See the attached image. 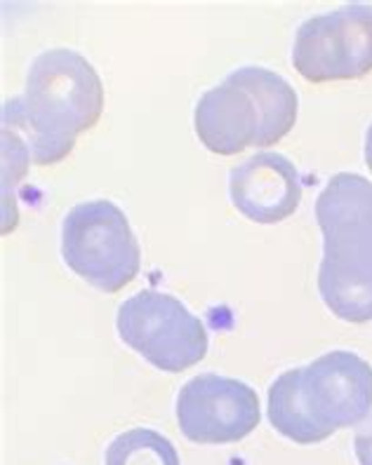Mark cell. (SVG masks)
I'll list each match as a JSON object with an SVG mask.
<instances>
[{
    "mask_svg": "<svg viewBox=\"0 0 372 465\" xmlns=\"http://www.w3.org/2000/svg\"><path fill=\"white\" fill-rule=\"evenodd\" d=\"M104 85L83 54L55 47L31 62L22 97L3 104V130L26 143L31 163L52 165L71 153L78 134L97 125Z\"/></svg>",
    "mask_w": 372,
    "mask_h": 465,
    "instance_id": "1",
    "label": "cell"
},
{
    "mask_svg": "<svg viewBox=\"0 0 372 465\" xmlns=\"http://www.w3.org/2000/svg\"><path fill=\"white\" fill-rule=\"evenodd\" d=\"M372 409V367L351 351H332L283 371L269 386V420L297 444H318L358 426Z\"/></svg>",
    "mask_w": 372,
    "mask_h": 465,
    "instance_id": "2",
    "label": "cell"
},
{
    "mask_svg": "<svg viewBox=\"0 0 372 465\" xmlns=\"http://www.w3.org/2000/svg\"><path fill=\"white\" fill-rule=\"evenodd\" d=\"M323 232L318 292L339 320H372V183L354 172L330 176L316 198Z\"/></svg>",
    "mask_w": 372,
    "mask_h": 465,
    "instance_id": "3",
    "label": "cell"
},
{
    "mask_svg": "<svg viewBox=\"0 0 372 465\" xmlns=\"http://www.w3.org/2000/svg\"><path fill=\"white\" fill-rule=\"evenodd\" d=\"M297 92L281 74L243 66L198 99L194 127L212 153L236 155L281 142L297 123Z\"/></svg>",
    "mask_w": 372,
    "mask_h": 465,
    "instance_id": "4",
    "label": "cell"
},
{
    "mask_svg": "<svg viewBox=\"0 0 372 465\" xmlns=\"http://www.w3.org/2000/svg\"><path fill=\"white\" fill-rule=\"evenodd\" d=\"M62 256L75 275L106 294L121 292L142 268L137 235L111 200L71 207L62 223Z\"/></svg>",
    "mask_w": 372,
    "mask_h": 465,
    "instance_id": "5",
    "label": "cell"
},
{
    "mask_svg": "<svg viewBox=\"0 0 372 465\" xmlns=\"http://www.w3.org/2000/svg\"><path fill=\"white\" fill-rule=\"evenodd\" d=\"M116 327L126 346L172 374L201 362L210 346L206 324L177 296L158 290H142L123 301Z\"/></svg>",
    "mask_w": 372,
    "mask_h": 465,
    "instance_id": "6",
    "label": "cell"
},
{
    "mask_svg": "<svg viewBox=\"0 0 372 465\" xmlns=\"http://www.w3.org/2000/svg\"><path fill=\"white\" fill-rule=\"evenodd\" d=\"M292 66L311 83L363 78L372 71V5L347 3L299 24Z\"/></svg>",
    "mask_w": 372,
    "mask_h": 465,
    "instance_id": "7",
    "label": "cell"
},
{
    "mask_svg": "<svg viewBox=\"0 0 372 465\" xmlns=\"http://www.w3.org/2000/svg\"><path fill=\"white\" fill-rule=\"evenodd\" d=\"M259 420L257 392L238 379L207 371L186 381L177 395V423L189 442H241Z\"/></svg>",
    "mask_w": 372,
    "mask_h": 465,
    "instance_id": "8",
    "label": "cell"
},
{
    "mask_svg": "<svg viewBox=\"0 0 372 465\" xmlns=\"http://www.w3.org/2000/svg\"><path fill=\"white\" fill-rule=\"evenodd\" d=\"M302 179L292 160L281 153H255L229 174L231 203L257 223H278L302 203Z\"/></svg>",
    "mask_w": 372,
    "mask_h": 465,
    "instance_id": "9",
    "label": "cell"
},
{
    "mask_svg": "<svg viewBox=\"0 0 372 465\" xmlns=\"http://www.w3.org/2000/svg\"><path fill=\"white\" fill-rule=\"evenodd\" d=\"M104 465H179L175 444L151 428H132L121 432L106 447Z\"/></svg>",
    "mask_w": 372,
    "mask_h": 465,
    "instance_id": "10",
    "label": "cell"
},
{
    "mask_svg": "<svg viewBox=\"0 0 372 465\" xmlns=\"http://www.w3.org/2000/svg\"><path fill=\"white\" fill-rule=\"evenodd\" d=\"M356 459L361 465H372V414L363 420V426L356 430L354 437Z\"/></svg>",
    "mask_w": 372,
    "mask_h": 465,
    "instance_id": "11",
    "label": "cell"
},
{
    "mask_svg": "<svg viewBox=\"0 0 372 465\" xmlns=\"http://www.w3.org/2000/svg\"><path fill=\"white\" fill-rule=\"evenodd\" d=\"M366 165L370 167V172H372V123L366 132Z\"/></svg>",
    "mask_w": 372,
    "mask_h": 465,
    "instance_id": "12",
    "label": "cell"
}]
</instances>
